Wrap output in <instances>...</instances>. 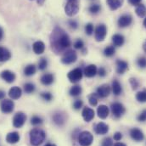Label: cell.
I'll use <instances>...</instances> for the list:
<instances>
[{
  "label": "cell",
  "mask_w": 146,
  "mask_h": 146,
  "mask_svg": "<svg viewBox=\"0 0 146 146\" xmlns=\"http://www.w3.org/2000/svg\"><path fill=\"white\" fill-rule=\"evenodd\" d=\"M53 119H54V121L58 126L63 125V124L65 123V121H66L65 116H64L62 114H60V113H56V114L54 115Z\"/></svg>",
  "instance_id": "cell-29"
},
{
  "label": "cell",
  "mask_w": 146,
  "mask_h": 146,
  "mask_svg": "<svg viewBox=\"0 0 146 146\" xmlns=\"http://www.w3.org/2000/svg\"><path fill=\"white\" fill-rule=\"evenodd\" d=\"M143 25H144V27H145L146 28V17H145V19L144 20V22H143Z\"/></svg>",
  "instance_id": "cell-57"
},
{
  "label": "cell",
  "mask_w": 146,
  "mask_h": 146,
  "mask_svg": "<svg viewBox=\"0 0 146 146\" xmlns=\"http://www.w3.org/2000/svg\"><path fill=\"white\" fill-rule=\"evenodd\" d=\"M72 42L69 36L60 28L56 27L51 35V45L52 48L55 51L67 48L71 46Z\"/></svg>",
  "instance_id": "cell-1"
},
{
  "label": "cell",
  "mask_w": 146,
  "mask_h": 146,
  "mask_svg": "<svg viewBox=\"0 0 146 146\" xmlns=\"http://www.w3.org/2000/svg\"><path fill=\"white\" fill-rule=\"evenodd\" d=\"M98 94H91L88 96V102L92 106H96L98 104Z\"/></svg>",
  "instance_id": "cell-33"
},
{
  "label": "cell",
  "mask_w": 146,
  "mask_h": 146,
  "mask_svg": "<svg viewBox=\"0 0 146 146\" xmlns=\"http://www.w3.org/2000/svg\"><path fill=\"white\" fill-rule=\"evenodd\" d=\"M41 97L46 101H51L52 99H53V96H52V94L50 93H42Z\"/></svg>",
  "instance_id": "cell-43"
},
{
  "label": "cell",
  "mask_w": 146,
  "mask_h": 146,
  "mask_svg": "<svg viewBox=\"0 0 146 146\" xmlns=\"http://www.w3.org/2000/svg\"><path fill=\"white\" fill-rule=\"evenodd\" d=\"M31 123H32L33 125H34V126L40 125V124L42 123V119L41 117L37 116V115H34V116H33L32 119H31Z\"/></svg>",
  "instance_id": "cell-39"
},
{
  "label": "cell",
  "mask_w": 146,
  "mask_h": 146,
  "mask_svg": "<svg viewBox=\"0 0 146 146\" xmlns=\"http://www.w3.org/2000/svg\"><path fill=\"white\" fill-rule=\"evenodd\" d=\"M138 121H141V122H144L146 121V110H144L137 117Z\"/></svg>",
  "instance_id": "cell-45"
},
{
  "label": "cell",
  "mask_w": 146,
  "mask_h": 146,
  "mask_svg": "<svg viewBox=\"0 0 146 146\" xmlns=\"http://www.w3.org/2000/svg\"><path fill=\"white\" fill-rule=\"evenodd\" d=\"M83 47H84V42L81 39H78L74 42V48L76 49H82Z\"/></svg>",
  "instance_id": "cell-42"
},
{
  "label": "cell",
  "mask_w": 146,
  "mask_h": 146,
  "mask_svg": "<svg viewBox=\"0 0 146 146\" xmlns=\"http://www.w3.org/2000/svg\"><path fill=\"white\" fill-rule=\"evenodd\" d=\"M128 69V63L127 61L118 60H116V72L118 74H123Z\"/></svg>",
  "instance_id": "cell-20"
},
{
  "label": "cell",
  "mask_w": 146,
  "mask_h": 146,
  "mask_svg": "<svg viewBox=\"0 0 146 146\" xmlns=\"http://www.w3.org/2000/svg\"><path fill=\"white\" fill-rule=\"evenodd\" d=\"M46 133L39 128H34L30 132V142L33 146H39L45 139Z\"/></svg>",
  "instance_id": "cell-2"
},
{
  "label": "cell",
  "mask_w": 146,
  "mask_h": 146,
  "mask_svg": "<svg viewBox=\"0 0 146 146\" xmlns=\"http://www.w3.org/2000/svg\"><path fill=\"white\" fill-rule=\"evenodd\" d=\"M94 131L97 134H100V135L106 134L109 132V126L106 124L105 122H99L95 126Z\"/></svg>",
  "instance_id": "cell-16"
},
{
  "label": "cell",
  "mask_w": 146,
  "mask_h": 146,
  "mask_svg": "<svg viewBox=\"0 0 146 146\" xmlns=\"http://www.w3.org/2000/svg\"><path fill=\"white\" fill-rule=\"evenodd\" d=\"M107 35V27L104 24H100L94 32V36L95 40L97 42H102L105 40L106 36Z\"/></svg>",
  "instance_id": "cell-6"
},
{
  "label": "cell",
  "mask_w": 146,
  "mask_h": 146,
  "mask_svg": "<svg viewBox=\"0 0 146 146\" xmlns=\"http://www.w3.org/2000/svg\"><path fill=\"white\" fill-rule=\"evenodd\" d=\"M129 82H130V84H131V86H132V88L133 89V90H136L139 87V81L136 79V78H130V80H129Z\"/></svg>",
  "instance_id": "cell-40"
},
{
  "label": "cell",
  "mask_w": 146,
  "mask_h": 146,
  "mask_svg": "<svg viewBox=\"0 0 146 146\" xmlns=\"http://www.w3.org/2000/svg\"><path fill=\"white\" fill-rule=\"evenodd\" d=\"M76 60H77V54L72 49H70L65 52L63 56L61 57V62L65 65L72 64L76 61Z\"/></svg>",
  "instance_id": "cell-4"
},
{
  "label": "cell",
  "mask_w": 146,
  "mask_h": 146,
  "mask_svg": "<svg viewBox=\"0 0 146 146\" xmlns=\"http://www.w3.org/2000/svg\"><path fill=\"white\" fill-rule=\"evenodd\" d=\"M5 97V92H3V90H0V100H3Z\"/></svg>",
  "instance_id": "cell-51"
},
{
  "label": "cell",
  "mask_w": 146,
  "mask_h": 146,
  "mask_svg": "<svg viewBox=\"0 0 146 146\" xmlns=\"http://www.w3.org/2000/svg\"><path fill=\"white\" fill-rule=\"evenodd\" d=\"M14 108H15V104L10 100H3L1 102L0 109L3 113H6V114L11 113L14 110Z\"/></svg>",
  "instance_id": "cell-11"
},
{
  "label": "cell",
  "mask_w": 146,
  "mask_h": 146,
  "mask_svg": "<svg viewBox=\"0 0 146 146\" xmlns=\"http://www.w3.org/2000/svg\"><path fill=\"white\" fill-rule=\"evenodd\" d=\"M111 88L108 84H103L97 88V94L100 98H106L110 94Z\"/></svg>",
  "instance_id": "cell-13"
},
{
  "label": "cell",
  "mask_w": 146,
  "mask_h": 146,
  "mask_svg": "<svg viewBox=\"0 0 146 146\" xmlns=\"http://www.w3.org/2000/svg\"><path fill=\"white\" fill-rule=\"evenodd\" d=\"M142 0H128V3L133 6H138L139 4H140Z\"/></svg>",
  "instance_id": "cell-50"
},
{
  "label": "cell",
  "mask_w": 146,
  "mask_h": 146,
  "mask_svg": "<svg viewBox=\"0 0 146 146\" xmlns=\"http://www.w3.org/2000/svg\"><path fill=\"white\" fill-rule=\"evenodd\" d=\"M11 58V53L6 48L0 46V62H5Z\"/></svg>",
  "instance_id": "cell-24"
},
{
  "label": "cell",
  "mask_w": 146,
  "mask_h": 146,
  "mask_svg": "<svg viewBox=\"0 0 146 146\" xmlns=\"http://www.w3.org/2000/svg\"><path fill=\"white\" fill-rule=\"evenodd\" d=\"M27 121V115L23 112H17L13 118V126L16 128H21L23 127Z\"/></svg>",
  "instance_id": "cell-9"
},
{
  "label": "cell",
  "mask_w": 146,
  "mask_h": 146,
  "mask_svg": "<svg viewBox=\"0 0 146 146\" xmlns=\"http://www.w3.org/2000/svg\"><path fill=\"white\" fill-rule=\"evenodd\" d=\"M79 11V5L77 1H73V2H67V3L65 6V12L66 14L72 17L76 15Z\"/></svg>",
  "instance_id": "cell-5"
},
{
  "label": "cell",
  "mask_w": 146,
  "mask_h": 146,
  "mask_svg": "<svg viewBox=\"0 0 146 146\" xmlns=\"http://www.w3.org/2000/svg\"><path fill=\"white\" fill-rule=\"evenodd\" d=\"M22 94V90L19 87H13L9 89V96L12 100H19L21 97Z\"/></svg>",
  "instance_id": "cell-17"
},
{
  "label": "cell",
  "mask_w": 146,
  "mask_h": 146,
  "mask_svg": "<svg viewBox=\"0 0 146 146\" xmlns=\"http://www.w3.org/2000/svg\"><path fill=\"white\" fill-rule=\"evenodd\" d=\"M94 115H95L94 110L89 107H84L82 110V115L84 121L87 122L91 121L94 118Z\"/></svg>",
  "instance_id": "cell-14"
},
{
  "label": "cell",
  "mask_w": 146,
  "mask_h": 146,
  "mask_svg": "<svg viewBox=\"0 0 146 146\" xmlns=\"http://www.w3.org/2000/svg\"><path fill=\"white\" fill-rule=\"evenodd\" d=\"M20 134L19 133L17 132H12V133H9L7 134L6 136V141L7 143L9 144H11V145H14V144H16L20 141Z\"/></svg>",
  "instance_id": "cell-18"
},
{
  "label": "cell",
  "mask_w": 146,
  "mask_h": 146,
  "mask_svg": "<svg viewBox=\"0 0 146 146\" xmlns=\"http://www.w3.org/2000/svg\"><path fill=\"white\" fill-rule=\"evenodd\" d=\"M115 48L114 46H108L104 49V54L106 57H111L115 54Z\"/></svg>",
  "instance_id": "cell-34"
},
{
  "label": "cell",
  "mask_w": 146,
  "mask_h": 146,
  "mask_svg": "<svg viewBox=\"0 0 146 146\" xmlns=\"http://www.w3.org/2000/svg\"><path fill=\"white\" fill-rule=\"evenodd\" d=\"M130 136H131L132 139H133L136 142H141L145 139V135H144L143 132L140 129L136 128V127L132 128L130 130Z\"/></svg>",
  "instance_id": "cell-12"
},
{
  "label": "cell",
  "mask_w": 146,
  "mask_h": 146,
  "mask_svg": "<svg viewBox=\"0 0 146 146\" xmlns=\"http://www.w3.org/2000/svg\"><path fill=\"white\" fill-rule=\"evenodd\" d=\"M136 100L140 103H145L146 102V89L143 91H139L136 94Z\"/></svg>",
  "instance_id": "cell-32"
},
{
  "label": "cell",
  "mask_w": 146,
  "mask_h": 146,
  "mask_svg": "<svg viewBox=\"0 0 146 146\" xmlns=\"http://www.w3.org/2000/svg\"><path fill=\"white\" fill-rule=\"evenodd\" d=\"M54 82V76L51 73L43 74L41 77V82L45 86L51 85Z\"/></svg>",
  "instance_id": "cell-23"
},
{
  "label": "cell",
  "mask_w": 146,
  "mask_h": 146,
  "mask_svg": "<svg viewBox=\"0 0 146 146\" xmlns=\"http://www.w3.org/2000/svg\"><path fill=\"white\" fill-rule=\"evenodd\" d=\"M143 49H144V51L146 53V41L144 42V44H143Z\"/></svg>",
  "instance_id": "cell-54"
},
{
  "label": "cell",
  "mask_w": 146,
  "mask_h": 146,
  "mask_svg": "<svg viewBox=\"0 0 146 146\" xmlns=\"http://www.w3.org/2000/svg\"><path fill=\"white\" fill-rule=\"evenodd\" d=\"M68 23H69V26H70V27L71 28H72V29H76L77 27H78V24H77V22L76 21H74V20H70L69 21H68Z\"/></svg>",
  "instance_id": "cell-48"
},
{
  "label": "cell",
  "mask_w": 146,
  "mask_h": 146,
  "mask_svg": "<svg viewBox=\"0 0 146 146\" xmlns=\"http://www.w3.org/2000/svg\"><path fill=\"white\" fill-rule=\"evenodd\" d=\"M124 0H107V4L111 10H116L123 4Z\"/></svg>",
  "instance_id": "cell-27"
},
{
  "label": "cell",
  "mask_w": 146,
  "mask_h": 146,
  "mask_svg": "<svg viewBox=\"0 0 146 146\" xmlns=\"http://www.w3.org/2000/svg\"><path fill=\"white\" fill-rule=\"evenodd\" d=\"M113 146H127L125 144H123V143H120V142H117V143H115V145Z\"/></svg>",
  "instance_id": "cell-53"
},
{
  "label": "cell",
  "mask_w": 146,
  "mask_h": 146,
  "mask_svg": "<svg viewBox=\"0 0 146 146\" xmlns=\"http://www.w3.org/2000/svg\"><path fill=\"white\" fill-rule=\"evenodd\" d=\"M110 110L111 112L113 114V115L115 118H120L125 112H126V109L124 107V106L119 102H115L112 103L110 106Z\"/></svg>",
  "instance_id": "cell-8"
},
{
  "label": "cell",
  "mask_w": 146,
  "mask_h": 146,
  "mask_svg": "<svg viewBox=\"0 0 146 146\" xmlns=\"http://www.w3.org/2000/svg\"><path fill=\"white\" fill-rule=\"evenodd\" d=\"M44 146H57L56 145H54V144H47V145H45Z\"/></svg>",
  "instance_id": "cell-56"
},
{
  "label": "cell",
  "mask_w": 146,
  "mask_h": 146,
  "mask_svg": "<svg viewBox=\"0 0 146 146\" xmlns=\"http://www.w3.org/2000/svg\"><path fill=\"white\" fill-rule=\"evenodd\" d=\"M98 72V69L96 67L95 65H89L88 66L85 67L84 71H83V74L87 76V77H94Z\"/></svg>",
  "instance_id": "cell-19"
},
{
  "label": "cell",
  "mask_w": 146,
  "mask_h": 146,
  "mask_svg": "<svg viewBox=\"0 0 146 146\" xmlns=\"http://www.w3.org/2000/svg\"><path fill=\"white\" fill-rule=\"evenodd\" d=\"M106 73H107L106 72V70L104 67H100V69H98V72H97V74H99V76H101V77L106 76Z\"/></svg>",
  "instance_id": "cell-47"
},
{
  "label": "cell",
  "mask_w": 146,
  "mask_h": 146,
  "mask_svg": "<svg viewBox=\"0 0 146 146\" xmlns=\"http://www.w3.org/2000/svg\"><path fill=\"white\" fill-rule=\"evenodd\" d=\"M133 22V17L132 15H130L129 14H124L120 16V18L118 19L117 24L118 27L121 28H124V27H129Z\"/></svg>",
  "instance_id": "cell-10"
},
{
  "label": "cell",
  "mask_w": 146,
  "mask_h": 146,
  "mask_svg": "<svg viewBox=\"0 0 146 146\" xmlns=\"http://www.w3.org/2000/svg\"><path fill=\"white\" fill-rule=\"evenodd\" d=\"M33 49L36 54H42L45 50V44L42 41H36L33 45Z\"/></svg>",
  "instance_id": "cell-22"
},
{
  "label": "cell",
  "mask_w": 146,
  "mask_h": 146,
  "mask_svg": "<svg viewBox=\"0 0 146 146\" xmlns=\"http://www.w3.org/2000/svg\"><path fill=\"white\" fill-rule=\"evenodd\" d=\"M111 89H112V92L113 94L115 95V96H118L121 94L122 92V88H121V83L117 81V80H114L112 82V84H111Z\"/></svg>",
  "instance_id": "cell-26"
},
{
  "label": "cell",
  "mask_w": 146,
  "mask_h": 146,
  "mask_svg": "<svg viewBox=\"0 0 146 146\" xmlns=\"http://www.w3.org/2000/svg\"><path fill=\"white\" fill-rule=\"evenodd\" d=\"M82 76H83V72L81 68H75L67 74L68 79L72 83H76L80 82L82 78Z\"/></svg>",
  "instance_id": "cell-7"
},
{
  "label": "cell",
  "mask_w": 146,
  "mask_h": 146,
  "mask_svg": "<svg viewBox=\"0 0 146 146\" xmlns=\"http://www.w3.org/2000/svg\"><path fill=\"white\" fill-rule=\"evenodd\" d=\"M37 3H38L39 4H42V3H44V0H37Z\"/></svg>",
  "instance_id": "cell-55"
},
{
  "label": "cell",
  "mask_w": 146,
  "mask_h": 146,
  "mask_svg": "<svg viewBox=\"0 0 146 146\" xmlns=\"http://www.w3.org/2000/svg\"><path fill=\"white\" fill-rule=\"evenodd\" d=\"M3 28L0 27V41L3 39Z\"/></svg>",
  "instance_id": "cell-52"
},
{
  "label": "cell",
  "mask_w": 146,
  "mask_h": 146,
  "mask_svg": "<svg viewBox=\"0 0 146 146\" xmlns=\"http://www.w3.org/2000/svg\"><path fill=\"white\" fill-rule=\"evenodd\" d=\"M47 66H48V60L45 58L40 59V60L38 62V69L40 71H43L47 68Z\"/></svg>",
  "instance_id": "cell-37"
},
{
  "label": "cell",
  "mask_w": 146,
  "mask_h": 146,
  "mask_svg": "<svg viewBox=\"0 0 146 146\" xmlns=\"http://www.w3.org/2000/svg\"><path fill=\"white\" fill-rule=\"evenodd\" d=\"M135 12L137 15L140 18H143L146 16V8L144 4H139L135 9Z\"/></svg>",
  "instance_id": "cell-30"
},
{
  "label": "cell",
  "mask_w": 146,
  "mask_h": 146,
  "mask_svg": "<svg viewBox=\"0 0 146 146\" xmlns=\"http://www.w3.org/2000/svg\"><path fill=\"white\" fill-rule=\"evenodd\" d=\"M94 25L92 23L86 24V26H85V33H86L87 35L91 36L94 33Z\"/></svg>",
  "instance_id": "cell-38"
},
{
  "label": "cell",
  "mask_w": 146,
  "mask_h": 146,
  "mask_svg": "<svg viewBox=\"0 0 146 146\" xmlns=\"http://www.w3.org/2000/svg\"><path fill=\"white\" fill-rule=\"evenodd\" d=\"M36 66L34 65H28L24 69V74L26 76H33L36 73Z\"/></svg>",
  "instance_id": "cell-31"
},
{
  "label": "cell",
  "mask_w": 146,
  "mask_h": 146,
  "mask_svg": "<svg viewBox=\"0 0 146 146\" xmlns=\"http://www.w3.org/2000/svg\"><path fill=\"white\" fill-rule=\"evenodd\" d=\"M137 64L140 68H145L146 67V58L145 57H140L137 60Z\"/></svg>",
  "instance_id": "cell-41"
},
{
  "label": "cell",
  "mask_w": 146,
  "mask_h": 146,
  "mask_svg": "<svg viewBox=\"0 0 146 146\" xmlns=\"http://www.w3.org/2000/svg\"><path fill=\"white\" fill-rule=\"evenodd\" d=\"M101 10V6L98 3H94V4H91L90 7L88 8V11L91 13V14H98L100 11Z\"/></svg>",
  "instance_id": "cell-35"
},
{
  "label": "cell",
  "mask_w": 146,
  "mask_h": 146,
  "mask_svg": "<svg viewBox=\"0 0 146 146\" xmlns=\"http://www.w3.org/2000/svg\"><path fill=\"white\" fill-rule=\"evenodd\" d=\"M0 76L3 80H4L8 83H12L15 80V73L12 72L11 71H9V70H5V71L2 72Z\"/></svg>",
  "instance_id": "cell-15"
},
{
  "label": "cell",
  "mask_w": 146,
  "mask_h": 146,
  "mask_svg": "<svg viewBox=\"0 0 146 146\" xmlns=\"http://www.w3.org/2000/svg\"><path fill=\"white\" fill-rule=\"evenodd\" d=\"M94 136L88 131L82 132L78 136V142L81 146H90L93 144Z\"/></svg>",
  "instance_id": "cell-3"
},
{
  "label": "cell",
  "mask_w": 146,
  "mask_h": 146,
  "mask_svg": "<svg viewBox=\"0 0 146 146\" xmlns=\"http://www.w3.org/2000/svg\"><path fill=\"white\" fill-rule=\"evenodd\" d=\"M110 110L109 108L105 106V105H100L98 109H97V114H98V116L101 119H106L107 118V116L109 115Z\"/></svg>",
  "instance_id": "cell-21"
},
{
  "label": "cell",
  "mask_w": 146,
  "mask_h": 146,
  "mask_svg": "<svg viewBox=\"0 0 146 146\" xmlns=\"http://www.w3.org/2000/svg\"><path fill=\"white\" fill-rule=\"evenodd\" d=\"M35 85L31 82H27L24 85V91L27 94H32L35 91Z\"/></svg>",
  "instance_id": "cell-36"
},
{
  "label": "cell",
  "mask_w": 146,
  "mask_h": 146,
  "mask_svg": "<svg viewBox=\"0 0 146 146\" xmlns=\"http://www.w3.org/2000/svg\"><path fill=\"white\" fill-rule=\"evenodd\" d=\"M112 42L115 47H121L125 42V38L121 34H114L112 36Z\"/></svg>",
  "instance_id": "cell-25"
},
{
  "label": "cell",
  "mask_w": 146,
  "mask_h": 146,
  "mask_svg": "<svg viewBox=\"0 0 146 146\" xmlns=\"http://www.w3.org/2000/svg\"><path fill=\"white\" fill-rule=\"evenodd\" d=\"M114 140L115 141H120L121 139H122V133H120V132H116L115 134H114Z\"/></svg>",
  "instance_id": "cell-49"
},
{
  "label": "cell",
  "mask_w": 146,
  "mask_h": 146,
  "mask_svg": "<svg viewBox=\"0 0 146 146\" xmlns=\"http://www.w3.org/2000/svg\"><path fill=\"white\" fill-rule=\"evenodd\" d=\"M82 105H83V103L81 100H76L73 103V108L75 110H80L82 107Z\"/></svg>",
  "instance_id": "cell-44"
},
{
  "label": "cell",
  "mask_w": 146,
  "mask_h": 146,
  "mask_svg": "<svg viewBox=\"0 0 146 146\" xmlns=\"http://www.w3.org/2000/svg\"><path fill=\"white\" fill-rule=\"evenodd\" d=\"M82 91V88L79 85H75V86H73V87L71 88V89L69 91V94L72 97H77V96L81 95Z\"/></svg>",
  "instance_id": "cell-28"
},
{
  "label": "cell",
  "mask_w": 146,
  "mask_h": 146,
  "mask_svg": "<svg viewBox=\"0 0 146 146\" xmlns=\"http://www.w3.org/2000/svg\"><path fill=\"white\" fill-rule=\"evenodd\" d=\"M101 146H113V141L110 138H106L103 142Z\"/></svg>",
  "instance_id": "cell-46"
},
{
  "label": "cell",
  "mask_w": 146,
  "mask_h": 146,
  "mask_svg": "<svg viewBox=\"0 0 146 146\" xmlns=\"http://www.w3.org/2000/svg\"><path fill=\"white\" fill-rule=\"evenodd\" d=\"M68 2H73V1H77V0H67Z\"/></svg>",
  "instance_id": "cell-58"
}]
</instances>
